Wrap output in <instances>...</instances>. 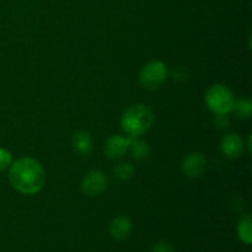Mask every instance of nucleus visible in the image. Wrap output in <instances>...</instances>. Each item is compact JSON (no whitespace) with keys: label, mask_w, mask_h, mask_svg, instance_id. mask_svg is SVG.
Here are the masks:
<instances>
[{"label":"nucleus","mask_w":252,"mask_h":252,"mask_svg":"<svg viewBox=\"0 0 252 252\" xmlns=\"http://www.w3.org/2000/svg\"><path fill=\"white\" fill-rule=\"evenodd\" d=\"M207 169V160L201 153H191L182 162V172L189 179H198L203 176Z\"/></svg>","instance_id":"nucleus-6"},{"label":"nucleus","mask_w":252,"mask_h":252,"mask_svg":"<svg viewBox=\"0 0 252 252\" xmlns=\"http://www.w3.org/2000/svg\"><path fill=\"white\" fill-rule=\"evenodd\" d=\"M238 236L241 243L245 245H251L252 243V220L250 214H246L240 218L238 223Z\"/></svg>","instance_id":"nucleus-11"},{"label":"nucleus","mask_w":252,"mask_h":252,"mask_svg":"<svg viewBox=\"0 0 252 252\" xmlns=\"http://www.w3.org/2000/svg\"><path fill=\"white\" fill-rule=\"evenodd\" d=\"M216 125L219 128H225L229 125V120L226 117V115H217L216 118Z\"/></svg>","instance_id":"nucleus-17"},{"label":"nucleus","mask_w":252,"mask_h":252,"mask_svg":"<svg viewBox=\"0 0 252 252\" xmlns=\"http://www.w3.org/2000/svg\"><path fill=\"white\" fill-rule=\"evenodd\" d=\"M12 164V155L7 149L0 148V172L9 169Z\"/></svg>","instance_id":"nucleus-15"},{"label":"nucleus","mask_w":252,"mask_h":252,"mask_svg":"<svg viewBox=\"0 0 252 252\" xmlns=\"http://www.w3.org/2000/svg\"><path fill=\"white\" fill-rule=\"evenodd\" d=\"M73 145L79 154L88 155L93 150V139L88 132L79 130L73 135Z\"/></svg>","instance_id":"nucleus-10"},{"label":"nucleus","mask_w":252,"mask_h":252,"mask_svg":"<svg viewBox=\"0 0 252 252\" xmlns=\"http://www.w3.org/2000/svg\"><path fill=\"white\" fill-rule=\"evenodd\" d=\"M169 71L166 65L160 61H152L145 64L139 73V83L148 90L160 88L167 79Z\"/></svg>","instance_id":"nucleus-4"},{"label":"nucleus","mask_w":252,"mask_h":252,"mask_svg":"<svg viewBox=\"0 0 252 252\" xmlns=\"http://www.w3.org/2000/svg\"><path fill=\"white\" fill-rule=\"evenodd\" d=\"M248 147H249V150H252V147H251V135H249V140H248Z\"/></svg>","instance_id":"nucleus-18"},{"label":"nucleus","mask_w":252,"mask_h":252,"mask_svg":"<svg viewBox=\"0 0 252 252\" xmlns=\"http://www.w3.org/2000/svg\"><path fill=\"white\" fill-rule=\"evenodd\" d=\"M233 93L226 86L217 84L209 88L206 94V103L216 115H226L231 112L234 105Z\"/></svg>","instance_id":"nucleus-3"},{"label":"nucleus","mask_w":252,"mask_h":252,"mask_svg":"<svg viewBox=\"0 0 252 252\" xmlns=\"http://www.w3.org/2000/svg\"><path fill=\"white\" fill-rule=\"evenodd\" d=\"M220 149L224 155L230 159H236L244 152V142L241 137L235 133L225 135L220 142Z\"/></svg>","instance_id":"nucleus-8"},{"label":"nucleus","mask_w":252,"mask_h":252,"mask_svg":"<svg viewBox=\"0 0 252 252\" xmlns=\"http://www.w3.org/2000/svg\"><path fill=\"white\" fill-rule=\"evenodd\" d=\"M236 117L241 120H249L252 113V102L249 98H240L238 101H234L233 108H231Z\"/></svg>","instance_id":"nucleus-13"},{"label":"nucleus","mask_w":252,"mask_h":252,"mask_svg":"<svg viewBox=\"0 0 252 252\" xmlns=\"http://www.w3.org/2000/svg\"><path fill=\"white\" fill-rule=\"evenodd\" d=\"M155 116L152 108L143 103H135L123 112L121 125L129 138H138L152 128Z\"/></svg>","instance_id":"nucleus-2"},{"label":"nucleus","mask_w":252,"mask_h":252,"mask_svg":"<svg viewBox=\"0 0 252 252\" xmlns=\"http://www.w3.org/2000/svg\"><path fill=\"white\" fill-rule=\"evenodd\" d=\"M113 174L121 181H128L134 175V167L129 162H121L113 169Z\"/></svg>","instance_id":"nucleus-14"},{"label":"nucleus","mask_w":252,"mask_h":252,"mask_svg":"<svg viewBox=\"0 0 252 252\" xmlns=\"http://www.w3.org/2000/svg\"><path fill=\"white\" fill-rule=\"evenodd\" d=\"M108 185H110V181H108V177L106 176L105 172L94 170L83 179L81 189L88 196L95 197L103 193L108 189Z\"/></svg>","instance_id":"nucleus-5"},{"label":"nucleus","mask_w":252,"mask_h":252,"mask_svg":"<svg viewBox=\"0 0 252 252\" xmlns=\"http://www.w3.org/2000/svg\"><path fill=\"white\" fill-rule=\"evenodd\" d=\"M128 150L130 152L132 157L135 160H144L149 157L150 148L148 145L147 142L142 139H138V138H130L129 148Z\"/></svg>","instance_id":"nucleus-12"},{"label":"nucleus","mask_w":252,"mask_h":252,"mask_svg":"<svg viewBox=\"0 0 252 252\" xmlns=\"http://www.w3.org/2000/svg\"><path fill=\"white\" fill-rule=\"evenodd\" d=\"M9 180L16 191L25 194H34L43 189L46 171L36 159L21 158L10 166Z\"/></svg>","instance_id":"nucleus-1"},{"label":"nucleus","mask_w":252,"mask_h":252,"mask_svg":"<svg viewBox=\"0 0 252 252\" xmlns=\"http://www.w3.org/2000/svg\"><path fill=\"white\" fill-rule=\"evenodd\" d=\"M153 252H175V248L167 241H159L153 246Z\"/></svg>","instance_id":"nucleus-16"},{"label":"nucleus","mask_w":252,"mask_h":252,"mask_svg":"<svg viewBox=\"0 0 252 252\" xmlns=\"http://www.w3.org/2000/svg\"><path fill=\"white\" fill-rule=\"evenodd\" d=\"M130 138L121 137V135H112L107 139L105 145V153L108 159H118L122 158L129 148Z\"/></svg>","instance_id":"nucleus-7"},{"label":"nucleus","mask_w":252,"mask_h":252,"mask_svg":"<svg viewBox=\"0 0 252 252\" xmlns=\"http://www.w3.org/2000/svg\"><path fill=\"white\" fill-rule=\"evenodd\" d=\"M133 229V224L130 219L126 216L116 217L110 225V234L115 240H126L130 235Z\"/></svg>","instance_id":"nucleus-9"}]
</instances>
